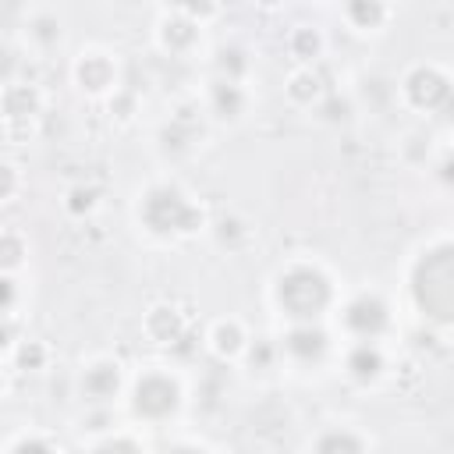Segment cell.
<instances>
[{"mask_svg":"<svg viewBox=\"0 0 454 454\" xmlns=\"http://www.w3.org/2000/svg\"><path fill=\"white\" fill-rule=\"evenodd\" d=\"M21 177H18V167L11 160H0V202H7L14 192H18Z\"/></svg>","mask_w":454,"mask_h":454,"instance_id":"cell-28","label":"cell"},{"mask_svg":"<svg viewBox=\"0 0 454 454\" xmlns=\"http://www.w3.org/2000/svg\"><path fill=\"white\" fill-rule=\"evenodd\" d=\"M326 351H330V333L316 319L291 323V330L284 333V355L298 365H316V362H323Z\"/></svg>","mask_w":454,"mask_h":454,"instance_id":"cell-8","label":"cell"},{"mask_svg":"<svg viewBox=\"0 0 454 454\" xmlns=\"http://www.w3.org/2000/svg\"><path fill=\"white\" fill-rule=\"evenodd\" d=\"M96 199H99L96 188H89V184H74V188L67 192V199H64V209H67L71 216H89V213L96 209Z\"/></svg>","mask_w":454,"mask_h":454,"instance_id":"cell-25","label":"cell"},{"mask_svg":"<svg viewBox=\"0 0 454 454\" xmlns=\"http://www.w3.org/2000/svg\"><path fill=\"white\" fill-rule=\"evenodd\" d=\"M11 340H14V333H11V326L7 323H0V358L11 351Z\"/></svg>","mask_w":454,"mask_h":454,"instance_id":"cell-34","label":"cell"},{"mask_svg":"<svg viewBox=\"0 0 454 454\" xmlns=\"http://www.w3.org/2000/svg\"><path fill=\"white\" fill-rule=\"evenodd\" d=\"M216 234H220V241L227 245V241H234V238H241V234H248V231L241 227V220H234V216L227 220V216H223V220H220V227H216Z\"/></svg>","mask_w":454,"mask_h":454,"instance_id":"cell-32","label":"cell"},{"mask_svg":"<svg viewBox=\"0 0 454 454\" xmlns=\"http://www.w3.org/2000/svg\"><path fill=\"white\" fill-rule=\"evenodd\" d=\"M199 21H192L188 14H181V11H170V14H163L160 18V28H156V39H160V46L167 50V53H188L195 43H199Z\"/></svg>","mask_w":454,"mask_h":454,"instance_id":"cell-12","label":"cell"},{"mask_svg":"<svg viewBox=\"0 0 454 454\" xmlns=\"http://www.w3.org/2000/svg\"><path fill=\"white\" fill-rule=\"evenodd\" d=\"M270 358H273V348H270L266 340H259V344L252 348V365H266Z\"/></svg>","mask_w":454,"mask_h":454,"instance_id":"cell-33","label":"cell"},{"mask_svg":"<svg viewBox=\"0 0 454 454\" xmlns=\"http://www.w3.org/2000/svg\"><path fill=\"white\" fill-rule=\"evenodd\" d=\"M287 46H291V53H294L301 64H309V60H316V57L323 53V35H319V28L301 25V28H294V32H291Z\"/></svg>","mask_w":454,"mask_h":454,"instance_id":"cell-20","label":"cell"},{"mask_svg":"<svg viewBox=\"0 0 454 454\" xmlns=\"http://www.w3.org/2000/svg\"><path fill=\"white\" fill-rule=\"evenodd\" d=\"M25 262V238L14 231H0V273H11Z\"/></svg>","mask_w":454,"mask_h":454,"instance_id":"cell-22","label":"cell"},{"mask_svg":"<svg viewBox=\"0 0 454 454\" xmlns=\"http://www.w3.org/2000/svg\"><path fill=\"white\" fill-rule=\"evenodd\" d=\"M181 404V383L163 372V369H149L135 380L131 387V411L145 422H163L177 411Z\"/></svg>","mask_w":454,"mask_h":454,"instance_id":"cell-4","label":"cell"},{"mask_svg":"<svg viewBox=\"0 0 454 454\" xmlns=\"http://www.w3.org/2000/svg\"><path fill=\"white\" fill-rule=\"evenodd\" d=\"M181 14H188L192 21L206 25V21L216 14V0H184V4H181Z\"/></svg>","mask_w":454,"mask_h":454,"instance_id":"cell-27","label":"cell"},{"mask_svg":"<svg viewBox=\"0 0 454 454\" xmlns=\"http://www.w3.org/2000/svg\"><path fill=\"white\" fill-rule=\"evenodd\" d=\"M14 301H18V287H14V280L7 273H0V312L14 309Z\"/></svg>","mask_w":454,"mask_h":454,"instance_id":"cell-31","label":"cell"},{"mask_svg":"<svg viewBox=\"0 0 454 454\" xmlns=\"http://www.w3.org/2000/svg\"><path fill=\"white\" fill-rule=\"evenodd\" d=\"M92 447L96 450H142V440H135V436H106V440H96Z\"/></svg>","mask_w":454,"mask_h":454,"instance_id":"cell-29","label":"cell"},{"mask_svg":"<svg viewBox=\"0 0 454 454\" xmlns=\"http://www.w3.org/2000/svg\"><path fill=\"white\" fill-rule=\"evenodd\" d=\"M411 298L422 309L426 319L436 326H447L454 316V248L450 241H440L422 252V259L411 270Z\"/></svg>","mask_w":454,"mask_h":454,"instance_id":"cell-1","label":"cell"},{"mask_svg":"<svg viewBox=\"0 0 454 454\" xmlns=\"http://www.w3.org/2000/svg\"><path fill=\"white\" fill-rule=\"evenodd\" d=\"M43 110V92L32 82H7L0 92V117L7 135H28Z\"/></svg>","mask_w":454,"mask_h":454,"instance_id":"cell-5","label":"cell"},{"mask_svg":"<svg viewBox=\"0 0 454 454\" xmlns=\"http://www.w3.org/2000/svg\"><path fill=\"white\" fill-rule=\"evenodd\" d=\"M209 110L220 117V121H241V114L248 110V92L241 82H231V78H213L209 85Z\"/></svg>","mask_w":454,"mask_h":454,"instance_id":"cell-13","label":"cell"},{"mask_svg":"<svg viewBox=\"0 0 454 454\" xmlns=\"http://www.w3.org/2000/svg\"><path fill=\"white\" fill-rule=\"evenodd\" d=\"M74 82L82 92L89 96H103V92H114L117 89V64L110 53L103 50H89L74 60Z\"/></svg>","mask_w":454,"mask_h":454,"instance_id":"cell-9","label":"cell"},{"mask_svg":"<svg viewBox=\"0 0 454 454\" xmlns=\"http://www.w3.org/2000/svg\"><path fill=\"white\" fill-rule=\"evenodd\" d=\"M284 92H287V99H291L294 106H316V103L323 99V74L305 64V67H298V71L287 74Z\"/></svg>","mask_w":454,"mask_h":454,"instance_id":"cell-17","label":"cell"},{"mask_svg":"<svg viewBox=\"0 0 454 454\" xmlns=\"http://www.w3.org/2000/svg\"><path fill=\"white\" fill-rule=\"evenodd\" d=\"M28 35H32V43H39L43 50H50V46L60 43V21H57L53 14H35V18L28 21Z\"/></svg>","mask_w":454,"mask_h":454,"instance_id":"cell-23","label":"cell"},{"mask_svg":"<svg viewBox=\"0 0 454 454\" xmlns=\"http://www.w3.org/2000/svg\"><path fill=\"white\" fill-rule=\"evenodd\" d=\"M344 372L355 380V383H372L380 380L383 372V351L376 340H355L344 355Z\"/></svg>","mask_w":454,"mask_h":454,"instance_id":"cell-15","label":"cell"},{"mask_svg":"<svg viewBox=\"0 0 454 454\" xmlns=\"http://www.w3.org/2000/svg\"><path fill=\"white\" fill-rule=\"evenodd\" d=\"M255 4H259V7H277L280 0H255Z\"/></svg>","mask_w":454,"mask_h":454,"instance_id":"cell-35","label":"cell"},{"mask_svg":"<svg viewBox=\"0 0 454 454\" xmlns=\"http://www.w3.org/2000/svg\"><path fill=\"white\" fill-rule=\"evenodd\" d=\"M110 117L121 121V124H128V121L135 117V96L124 92V89H114V92H110Z\"/></svg>","mask_w":454,"mask_h":454,"instance_id":"cell-26","label":"cell"},{"mask_svg":"<svg viewBox=\"0 0 454 454\" xmlns=\"http://www.w3.org/2000/svg\"><path fill=\"white\" fill-rule=\"evenodd\" d=\"M209 348H213V355H216V358H223V362L238 358V355L248 348L245 326H241L238 319H216V323H213V330H209Z\"/></svg>","mask_w":454,"mask_h":454,"instance_id":"cell-16","label":"cell"},{"mask_svg":"<svg viewBox=\"0 0 454 454\" xmlns=\"http://www.w3.org/2000/svg\"><path fill=\"white\" fill-rule=\"evenodd\" d=\"M7 447L11 450H53L57 443L53 440H43V436H14Z\"/></svg>","mask_w":454,"mask_h":454,"instance_id":"cell-30","label":"cell"},{"mask_svg":"<svg viewBox=\"0 0 454 454\" xmlns=\"http://www.w3.org/2000/svg\"><path fill=\"white\" fill-rule=\"evenodd\" d=\"M404 99H408V106L426 110V114L440 110L450 99V78L433 64H419L404 74Z\"/></svg>","mask_w":454,"mask_h":454,"instance_id":"cell-6","label":"cell"},{"mask_svg":"<svg viewBox=\"0 0 454 454\" xmlns=\"http://www.w3.org/2000/svg\"><path fill=\"white\" fill-rule=\"evenodd\" d=\"M312 447L316 450H323V454H333V450H365L369 443L358 436V433H348V429H326V433H319L316 440H312Z\"/></svg>","mask_w":454,"mask_h":454,"instance_id":"cell-21","label":"cell"},{"mask_svg":"<svg viewBox=\"0 0 454 454\" xmlns=\"http://www.w3.org/2000/svg\"><path fill=\"white\" fill-rule=\"evenodd\" d=\"M213 64H216V78L245 82V74H248V53L241 46H220Z\"/></svg>","mask_w":454,"mask_h":454,"instance_id":"cell-19","label":"cell"},{"mask_svg":"<svg viewBox=\"0 0 454 454\" xmlns=\"http://www.w3.org/2000/svg\"><path fill=\"white\" fill-rule=\"evenodd\" d=\"M138 220L156 238H188L202 227V206L174 184H153L138 202Z\"/></svg>","mask_w":454,"mask_h":454,"instance_id":"cell-3","label":"cell"},{"mask_svg":"<svg viewBox=\"0 0 454 454\" xmlns=\"http://www.w3.org/2000/svg\"><path fill=\"white\" fill-rule=\"evenodd\" d=\"M7 4H21V0H7Z\"/></svg>","mask_w":454,"mask_h":454,"instance_id":"cell-36","label":"cell"},{"mask_svg":"<svg viewBox=\"0 0 454 454\" xmlns=\"http://www.w3.org/2000/svg\"><path fill=\"white\" fill-rule=\"evenodd\" d=\"M344 18L358 32H376L387 21V0H344Z\"/></svg>","mask_w":454,"mask_h":454,"instance_id":"cell-18","label":"cell"},{"mask_svg":"<svg viewBox=\"0 0 454 454\" xmlns=\"http://www.w3.org/2000/svg\"><path fill=\"white\" fill-rule=\"evenodd\" d=\"M121 383H124L121 365H117L114 358H96V362H92V365H85V372H82V397H89V401L103 404V401L117 397Z\"/></svg>","mask_w":454,"mask_h":454,"instance_id":"cell-11","label":"cell"},{"mask_svg":"<svg viewBox=\"0 0 454 454\" xmlns=\"http://www.w3.org/2000/svg\"><path fill=\"white\" fill-rule=\"evenodd\" d=\"M142 330H145V337L153 340V344H163V348H174L184 333H188V323H184V316L170 305V301H156L149 312H145V319H142Z\"/></svg>","mask_w":454,"mask_h":454,"instance_id":"cell-10","label":"cell"},{"mask_svg":"<svg viewBox=\"0 0 454 454\" xmlns=\"http://www.w3.org/2000/svg\"><path fill=\"white\" fill-rule=\"evenodd\" d=\"M46 358H50V351H46L43 340H21L18 351H14V362H18V369H25V372L46 369Z\"/></svg>","mask_w":454,"mask_h":454,"instance_id":"cell-24","label":"cell"},{"mask_svg":"<svg viewBox=\"0 0 454 454\" xmlns=\"http://www.w3.org/2000/svg\"><path fill=\"white\" fill-rule=\"evenodd\" d=\"M273 298L280 305V312L291 323H305V319H319L330 301H333V284L319 266L309 262H291L277 284H273Z\"/></svg>","mask_w":454,"mask_h":454,"instance_id":"cell-2","label":"cell"},{"mask_svg":"<svg viewBox=\"0 0 454 454\" xmlns=\"http://www.w3.org/2000/svg\"><path fill=\"white\" fill-rule=\"evenodd\" d=\"M199 138H202V124L195 117V106H181L177 114H170V121H167V128L160 135L167 153H188Z\"/></svg>","mask_w":454,"mask_h":454,"instance_id":"cell-14","label":"cell"},{"mask_svg":"<svg viewBox=\"0 0 454 454\" xmlns=\"http://www.w3.org/2000/svg\"><path fill=\"white\" fill-rule=\"evenodd\" d=\"M340 319H344V330H348L351 337H358V340H376V337L390 326V309H387V301H383L380 294H358V298H351V301L344 305Z\"/></svg>","mask_w":454,"mask_h":454,"instance_id":"cell-7","label":"cell"}]
</instances>
